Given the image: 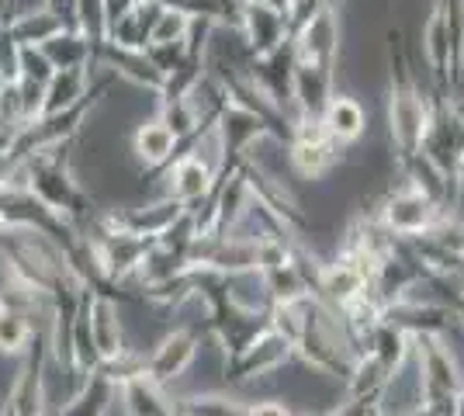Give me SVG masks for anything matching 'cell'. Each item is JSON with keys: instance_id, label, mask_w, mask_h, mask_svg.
<instances>
[{"instance_id": "obj_11", "label": "cell", "mask_w": 464, "mask_h": 416, "mask_svg": "<svg viewBox=\"0 0 464 416\" xmlns=\"http://www.w3.org/2000/svg\"><path fill=\"white\" fill-rule=\"evenodd\" d=\"M21 73V45L7 28H0V77L7 83H14Z\"/></svg>"}, {"instance_id": "obj_3", "label": "cell", "mask_w": 464, "mask_h": 416, "mask_svg": "<svg viewBox=\"0 0 464 416\" xmlns=\"http://www.w3.org/2000/svg\"><path fill=\"white\" fill-rule=\"evenodd\" d=\"M212 163L205 157H184L177 160L174 167H170V174H167V198L180 201V205H188V201H198L208 195V188H212Z\"/></svg>"}, {"instance_id": "obj_5", "label": "cell", "mask_w": 464, "mask_h": 416, "mask_svg": "<svg viewBox=\"0 0 464 416\" xmlns=\"http://www.w3.org/2000/svg\"><path fill=\"white\" fill-rule=\"evenodd\" d=\"M42 53L49 56V63L56 66V70H70V66H91V60H94V45L83 39L80 32H73V28H63L59 35H53V39L42 45Z\"/></svg>"}, {"instance_id": "obj_4", "label": "cell", "mask_w": 464, "mask_h": 416, "mask_svg": "<svg viewBox=\"0 0 464 416\" xmlns=\"http://www.w3.org/2000/svg\"><path fill=\"white\" fill-rule=\"evenodd\" d=\"M177 142H180V139L174 136V129L156 115V119L142 121L136 129V136H132V153H136L139 163L150 170V167H163L167 160L174 157Z\"/></svg>"}, {"instance_id": "obj_7", "label": "cell", "mask_w": 464, "mask_h": 416, "mask_svg": "<svg viewBox=\"0 0 464 416\" xmlns=\"http://www.w3.org/2000/svg\"><path fill=\"white\" fill-rule=\"evenodd\" d=\"M35 340V326L28 313H21L14 305H0V354H24Z\"/></svg>"}, {"instance_id": "obj_6", "label": "cell", "mask_w": 464, "mask_h": 416, "mask_svg": "<svg viewBox=\"0 0 464 416\" xmlns=\"http://www.w3.org/2000/svg\"><path fill=\"white\" fill-rule=\"evenodd\" d=\"M18 45H45V42L63 32V21L49 11V7H39V11H28V15H18L4 24Z\"/></svg>"}, {"instance_id": "obj_10", "label": "cell", "mask_w": 464, "mask_h": 416, "mask_svg": "<svg viewBox=\"0 0 464 416\" xmlns=\"http://www.w3.org/2000/svg\"><path fill=\"white\" fill-rule=\"evenodd\" d=\"M329 125H333V132H340V136H357L361 125H364V115H361V108H357L353 101H336V104L329 108Z\"/></svg>"}, {"instance_id": "obj_2", "label": "cell", "mask_w": 464, "mask_h": 416, "mask_svg": "<svg viewBox=\"0 0 464 416\" xmlns=\"http://www.w3.org/2000/svg\"><path fill=\"white\" fill-rule=\"evenodd\" d=\"M198 357V340L191 330H174L156 343L146 354V378H153L156 385H170L191 368V361Z\"/></svg>"}, {"instance_id": "obj_1", "label": "cell", "mask_w": 464, "mask_h": 416, "mask_svg": "<svg viewBox=\"0 0 464 416\" xmlns=\"http://www.w3.org/2000/svg\"><path fill=\"white\" fill-rule=\"evenodd\" d=\"M87 326H91V337L101 361H111L118 357L129 343H125V326H121V313H118V302L101 288L87 292Z\"/></svg>"}, {"instance_id": "obj_9", "label": "cell", "mask_w": 464, "mask_h": 416, "mask_svg": "<svg viewBox=\"0 0 464 416\" xmlns=\"http://www.w3.org/2000/svg\"><path fill=\"white\" fill-rule=\"evenodd\" d=\"M56 73V66L49 63V56L42 53V45H21V73L18 80H35V83H45V80Z\"/></svg>"}, {"instance_id": "obj_13", "label": "cell", "mask_w": 464, "mask_h": 416, "mask_svg": "<svg viewBox=\"0 0 464 416\" xmlns=\"http://www.w3.org/2000/svg\"><path fill=\"white\" fill-rule=\"evenodd\" d=\"M4 229H7V226H4V218H0V237H4Z\"/></svg>"}, {"instance_id": "obj_8", "label": "cell", "mask_w": 464, "mask_h": 416, "mask_svg": "<svg viewBox=\"0 0 464 416\" xmlns=\"http://www.w3.org/2000/svg\"><path fill=\"white\" fill-rule=\"evenodd\" d=\"M73 32H80L94 49H101L108 42L104 0H77V7H73Z\"/></svg>"}, {"instance_id": "obj_12", "label": "cell", "mask_w": 464, "mask_h": 416, "mask_svg": "<svg viewBox=\"0 0 464 416\" xmlns=\"http://www.w3.org/2000/svg\"><path fill=\"white\" fill-rule=\"evenodd\" d=\"M0 416H18V413H14V406H11V402H7V406H4V410H0Z\"/></svg>"}]
</instances>
